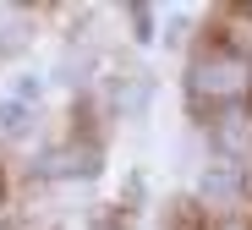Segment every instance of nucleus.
Wrapping results in <instances>:
<instances>
[{"label": "nucleus", "mask_w": 252, "mask_h": 230, "mask_svg": "<svg viewBox=\"0 0 252 230\" xmlns=\"http://www.w3.org/2000/svg\"><path fill=\"white\" fill-rule=\"evenodd\" d=\"M252 88V61L236 50H208L192 66V94L197 99H241Z\"/></svg>", "instance_id": "f257e3e1"}, {"label": "nucleus", "mask_w": 252, "mask_h": 230, "mask_svg": "<svg viewBox=\"0 0 252 230\" xmlns=\"http://www.w3.org/2000/svg\"><path fill=\"white\" fill-rule=\"evenodd\" d=\"M197 192H203V203H208V208H225V214H230V208L247 197V170L225 159V164H214V170H203Z\"/></svg>", "instance_id": "f03ea898"}, {"label": "nucleus", "mask_w": 252, "mask_h": 230, "mask_svg": "<svg viewBox=\"0 0 252 230\" xmlns=\"http://www.w3.org/2000/svg\"><path fill=\"white\" fill-rule=\"evenodd\" d=\"M247 143H252V115L230 104V110H225V115L214 121V148L236 159V154H247Z\"/></svg>", "instance_id": "7ed1b4c3"}]
</instances>
